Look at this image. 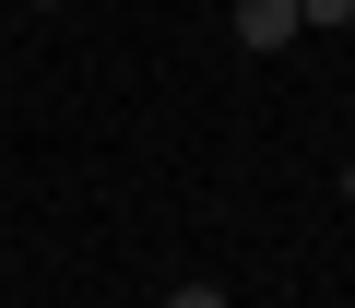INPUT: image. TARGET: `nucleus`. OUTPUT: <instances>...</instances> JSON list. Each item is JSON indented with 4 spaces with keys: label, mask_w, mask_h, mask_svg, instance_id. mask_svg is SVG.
<instances>
[{
    "label": "nucleus",
    "mask_w": 355,
    "mask_h": 308,
    "mask_svg": "<svg viewBox=\"0 0 355 308\" xmlns=\"http://www.w3.org/2000/svg\"><path fill=\"white\" fill-rule=\"evenodd\" d=\"M36 12H60V0H36Z\"/></svg>",
    "instance_id": "5"
},
{
    "label": "nucleus",
    "mask_w": 355,
    "mask_h": 308,
    "mask_svg": "<svg viewBox=\"0 0 355 308\" xmlns=\"http://www.w3.org/2000/svg\"><path fill=\"white\" fill-rule=\"evenodd\" d=\"M343 202H355V166H343Z\"/></svg>",
    "instance_id": "4"
},
{
    "label": "nucleus",
    "mask_w": 355,
    "mask_h": 308,
    "mask_svg": "<svg viewBox=\"0 0 355 308\" xmlns=\"http://www.w3.org/2000/svg\"><path fill=\"white\" fill-rule=\"evenodd\" d=\"M296 24H320V36H331V24H355V0H296Z\"/></svg>",
    "instance_id": "2"
},
{
    "label": "nucleus",
    "mask_w": 355,
    "mask_h": 308,
    "mask_svg": "<svg viewBox=\"0 0 355 308\" xmlns=\"http://www.w3.org/2000/svg\"><path fill=\"white\" fill-rule=\"evenodd\" d=\"M296 0H237V48H296Z\"/></svg>",
    "instance_id": "1"
},
{
    "label": "nucleus",
    "mask_w": 355,
    "mask_h": 308,
    "mask_svg": "<svg viewBox=\"0 0 355 308\" xmlns=\"http://www.w3.org/2000/svg\"><path fill=\"white\" fill-rule=\"evenodd\" d=\"M166 308H225V296H214V284H178V296H166Z\"/></svg>",
    "instance_id": "3"
}]
</instances>
